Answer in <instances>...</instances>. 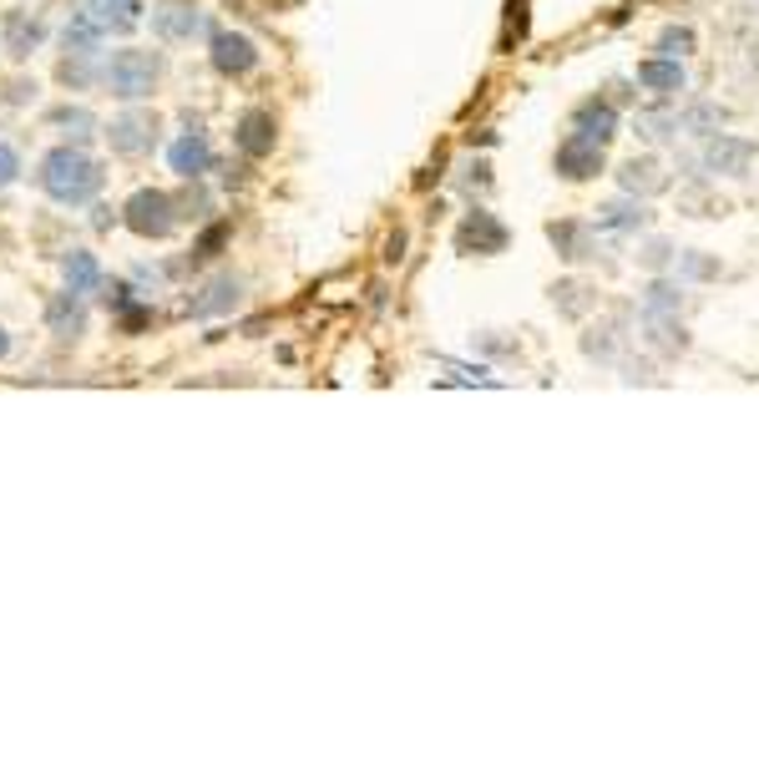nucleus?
Instances as JSON below:
<instances>
[{"label":"nucleus","instance_id":"20e7f679","mask_svg":"<svg viewBox=\"0 0 759 759\" xmlns=\"http://www.w3.org/2000/svg\"><path fill=\"white\" fill-rule=\"evenodd\" d=\"M153 31L167 46H183V41L208 37V15H202L198 6H188V0H167V6L153 11Z\"/></svg>","mask_w":759,"mask_h":759},{"label":"nucleus","instance_id":"6e6552de","mask_svg":"<svg viewBox=\"0 0 759 759\" xmlns=\"http://www.w3.org/2000/svg\"><path fill=\"white\" fill-rule=\"evenodd\" d=\"M558 173L568 183L597 178V173H603V143H588V137H578V132H572L568 143L558 147Z\"/></svg>","mask_w":759,"mask_h":759},{"label":"nucleus","instance_id":"9b49d317","mask_svg":"<svg viewBox=\"0 0 759 759\" xmlns=\"http://www.w3.org/2000/svg\"><path fill=\"white\" fill-rule=\"evenodd\" d=\"M273 112H263V107H253V112H243L238 117V132H233V143H238V153L243 157H269L273 153Z\"/></svg>","mask_w":759,"mask_h":759},{"label":"nucleus","instance_id":"f03ea898","mask_svg":"<svg viewBox=\"0 0 759 759\" xmlns=\"http://www.w3.org/2000/svg\"><path fill=\"white\" fill-rule=\"evenodd\" d=\"M163 82V56L157 51H117V56L102 66V86L122 102H143V96L157 92Z\"/></svg>","mask_w":759,"mask_h":759},{"label":"nucleus","instance_id":"0eeeda50","mask_svg":"<svg viewBox=\"0 0 759 759\" xmlns=\"http://www.w3.org/2000/svg\"><path fill=\"white\" fill-rule=\"evenodd\" d=\"M143 0H86L82 15L102 31V37H122V31H132V25L143 21Z\"/></svg>","mask_w":759,"mask_h":759},{"label":"nucleus","instance_id":"cd10ccee","mask_svg":"<svg viewBox=\"0 0 759 759\" xmlns=\"http://www.w3.org/2000/svg\"><path fill=\"white\" fill-rule=\"evenodd\" d=\"M552 294H562V309H568V314H582V309H588V299H578L582 294L578 284H562V289H552Z\"/></svg>","mask_w":759,"mask_h":759},{"label":"nucleus","instance_id":"bb28decb","mask_svg":"<svg viewBox=\"0 0 759 759\" xmlns=\"http://www.w3.org/2000/svg\"><path fill=\"white\" fill-rule=\"evenodd\" d=\"M15 173H21V157L11 153V143H0V188H11Z\"/></svg>","mask_w":759,"mask_h":759},{"label":"nucleus","instance_id":"2eb2a0df","mask_svg":"<svg viewBox=\"0 0 759 759\" xmlns=\"http://www.w3.org/2000/svg\"><path fill=\"white\" fill-rule=\"evenodd\" d=\"M238 304V279L233 273H218V279H208V284L198 289V299H188V314H198V320H208V314H223V309Z\"/></svg>","mask_w":759,"mask_h":759},{"label":"nucleus","instance_id":"dca6fc26","mask_svg":"<svg viewBox=\"0 0 759 759\" xmlns=\"http://www.w3.org/2000/svg\"><path fill=\"white\" fill-rule=\"evenodd\" d=\"M46 324H51V334L56 340H76V334L86 330V309H82V294H56L51 299V309H46Z\"/></svg>","mask_w":759,"mask_h":759},{"label":"nucleus","instance_id":"4be33fe9","mask_svg":"<svg viewBox=\"0 0 759 759\" xmlns=\"http://www.w3.org/2000/svg\"><path fill=\"white\" fill-rule=\"evenodd\" d=\"M678 299H684V289L658 279V284L648 289V299H643V314H678Z\"/></svg>","mask_w":759,"mask_h":759},{"label":"nucleus","instance_id":"7ed1b4c3","mask_svg":"<svg viewBox=\"0 0 759 759\" xmlns=\"http://www.w3.org/2000/svg\"><path fill=\"white\" fill-rule=\"evenodd\" d=\"M178 202L167 198V193H157V188H143V193H132L127 198V228L132 233H143V238H167L173 228H178V214H173Z\"/></svg>","mask_w":759,"mask_h":759},{"label":"nucleus","instance_id":"a878e982","mask_svg":"<svg viewBox=\"0 0 759 759\" xmlns=\"http://www.w3.org/2000/svg\"><path fill=\"white\" fill-rule=\"evenodd\" d=\"M668 259H674V243H664V238H653L648 249H643V263H648V269H668Z\"/></svg>","mask_w":759,"mask_h":759},{"label":"nucleus","instance_id":"aec40b11","mask_svg":"<svg viewBox=\"0 0 759 759\" xmlns=\"http://www.w3.org/2000/svg\"><path fill=\"white\" fill-rule=\"evenodd\" d=\"M643 208L638 202H607L603 214H597V228H613V233H628V228H643Z\"/></svg>","mask_w":759,"mask_h":759},{"label":"nucleus","instance_id":"f3484780","mask_svg":"<svg viewBox=\"0 0 759 759\" xmlns=\"http://www.w3.org/2000/svg\"><path fill=\"white\" fill-rule=\"evenodd\" d=\"M638 82L658 96H674V92H684V66H678L674 56H653L638 66Z\"/></svg>","mask_w":759,"mask_h":759},{"label":"nucleus","instance_id":"6ab92c4d","mask_svg":"<svg viewBox=\"0 0 759 759\" xmlns=\"http://www.w3.org/2000/svg\"><path fill=\"white\" fill-rule=\"evenodd\" d=\"M6 46H11V56H31V51L41 46V21H25L21 11L6 21Z\"/></svg>","mask_w":759,"mask_h":759},{"label":"nucleus","instance_id":"b1692460","mask_svg":"<svg viewBox=\"0 0 759 759\" xmlns=\"http://www.w3.org/2000/svg\"><path fill=\"white\" fill-rule=\"evenodd\" d=\"M688 51H694V31H688V25H668L664 37H658V56H688Z\"/></svg>","mask_w":759,"mask_h":759},{"label":"nucleus","instance_id":"ddd939ff","mask_svg":"<svg viewBox=\"0 0 759 759\" xmlns=\"http://www.w3.org/2000/svg\"><path fill=\"white\" fill-rule=\"evenodd\" d=\"M107 137L117 153H147V147L157 143V122L147 117V112H127V117H117L107 127Z\"/></svg>","mask_w":759,"mask_h":759},{"label":"nucleus","instance_id":"412c9836","mask_svg":"<svg viewBox=\"0 0 759 759\" xmlns=\"http://www.w3.org/2000/svg\"><path fill=\"white\" fill-rule=\"evenodd\" d=\"M547 238L558 243L562 259H588V253H593V249H588V233H582L578 223H552V228H547Z\"/></svg>","mask_w":759,"mask_h":759},{"label":"nucleus","instance_id":"f257e3e1","mask_svg":"<svg viewBox=\"0 0 759 759\" xmlns=\"http://www.w3.org/2000/svg\"><path fill=\"white\" fill-rule=\"evenodd\" d=\"M41 188H46V198L61 202V208H82V202H92L96 193H102V167H96L82 147H56V153H46V163H41Z\"/></svg>","mask_w":759,"mask_h":759},{"label":"nucleus","instance_id":"c756f323","mask_svg":"<svg viewBox=\"0 0 759 759\" xmlns=\"http://www.w3.org/2000/svg\"><path fill=\"white\" fill-rule=\"evenodd\" d=\"M6 350H11V340H6V330H0V355H6Z\"/></svg>","mask_w":759,"mask_h":759},{"label":"nucleus","instance_id":"9d476101","mask_svg":"<svg viewBox=\"0 0 759 759\" xmlns=\"http://www.w3.org/2000/svg\"><path fill=\"white\" fill-rule=\"evenodd\" d=\"M214 66L223 76H243L259 66V51H253L249 37H238V31H214Z\"/></svg>","mask_w":759,"mask_h":759},{"label":"nucleus","instance_id":"a211bd4d","mask_svg":"<svg viewBox=\"0 0 759 759\" xmlns=\"http://www.w3.org/2000/svg\"><path fill=\"white\" fill-rule=\"evenodd\" d=\"M623 188L628 193H658L664 188V173H658L653 157H633V163H623Z\"/></svg>","mask_w":759,"mask_h":759},{"label":"nucleus","instance_id":"39448f33","mask_svg":"<svg viewBox=\"0 0 759 759\" xmlns=\"http://www.w3.org/2000/svg\"><path fill=\"white\" fill-rule=\"evenodd\" d=\"M456 249L461 253H501L507 249V223L491 218L487 208H476V214H466V223L456 228Z\"/></svg>","mask_w":759,"mask_h":759},{"label":"nucleus","instance_id":"5701e85b","mask_svg":"<svg viewBox=\"0 0 759 759\" xmlns=\"http://www.w3.org/2000/svg\"><path fill=\"white\" fill-rule=\"evenodd\" d=\"M527 37V0H507V31H501V51H511Z\"/></svg>","mask_w":759,"mask_h":759},{"label":"nucleus","instance_id":"393cba45","mask_svg":"<svg viewBox=\"0 0 759 759\" xmlns=\"http://www.w3.org/2000/svg\"><path fill=\"white\" fill-rule=\"evenodd\" d=\"M714 273H719V263L714 259H699V253L678 259V279H714Z\"/></svg>","mask_w":759,"mask_h":759},{"label":"nucleus","instance_id":"4468645a","mask_svg":"<svg viewBox=\"0 0 759 759\" xmlns=\"http://www.w3.org/2000/svg\"><path fill=\"white\" fill-rule=\"evenodd\" d=\"M61 273H66V289L72 294H96V289L107 284V273H102V263H96V253H86V249H72L66 259H61Z\"/></svg>","mask_w":759,"mask_h":759},{"label":"nucleus","instance_id":"1a4fd4ad","mask_svg":"<svg viewBox=\"0 0 759 759\" xmlns=\"http://www.w3.org/2000/svg\"><path fill=\"white\" fill-rule=\"evenodd\" d=\"M572 132L578 137H588V143H613L617 137V107L607 102V96H593V102H582L578 117H572Z\"/></svg>","mask_w":759,"mask_h":759},{"label":"nucleus","instance_id":"c85d7f7f","mask_svg":"<svg viewBox=\"0 0 759 759\" xmlns=\"http://www.w3.org/2000/svg\"><path fill=\"white\" fill-rule=\"evenodd\" d=\"M223 238H228V228H208V233H202V243H198V259H214V249L223 243Z\"/></svg>","mask_w":759,"mask_h":759},{"label":"nucleus","instance_id":"423d86ee","mask_svg":"<svg viewBox=\"0 0 759 759\" xmlns=\"http://www.w3.org/2000/svg\"><path fill=\"white\" fill-rule=\"evenodd\" d=\"M749 163H755V143H745V137L714 132L709 147H704V167H709V173H724V178H745Z\"/></svg>","mask_w":759,"mask_h":759},{"label":"nucleus","instance_id":"f8f14e48","mask_svg":"<svg viewBox=\"0 0 759 759\" xmlns=\"http://www.w3.org/2000/svg\"><path fill=\"white\" fill-rule=\"evenodd\" d=\"M167 163H173V173H183V178H202V173L214 167V147H208L202 132H183L178 143L167 147Z\"/></svg>","mask_w":759,"mask_h":759}]
</instances>
